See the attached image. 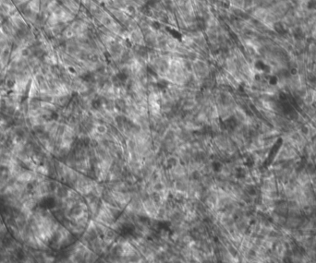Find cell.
<instances>
[{
	"instance_id": "cell-1",
	"label": "cell",
	"mask_w": 316,
	"mask_h": 263,
	"mask_svg": "<svg viewBox=\"0 0 316 263\" xmlns=\"http://www.w3.org/2000/svg\"><path fill=\"white\" fill-rule=\"evenodd\" d=\"M128 40L132 43V45H144V37L140 28L129 31Z\"/></svg>"
},
{
	"instance_id": "cell-2",
	"label": "cell",
	"mask_w": 316,
	"mask_h": 263,
	"mask_svg": "<svg viewBox=\"0 0 316 263\" xmlns=\"http://www.w3.org/2000/svg\"><path fill=\"white\" fill-rule=\"evenodd\" d=\"M93 130L95 131V133L98 134L99 136H105L107 133V131H108V126L105 124V123H97V124L95 125Z\"/></svg>"
},
{
	"instance_id": "cell-3",
	"label": "cell",
	"mask_w": 316,
	"mask_h": 263,
	"mask_svg": "<svg viewBox=\"0 0 316 263\" xmlns=\"http://www.w3.org/2000/svg\"><path fill=\"white\" fill-rule=\"evenodd\" d=\"M30 8L32 11H38V8H39V1H38V0H32V1L30 3Z\"/></svg>"
}]
</instances>
